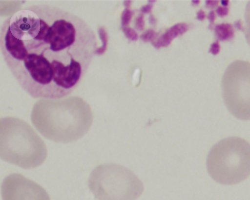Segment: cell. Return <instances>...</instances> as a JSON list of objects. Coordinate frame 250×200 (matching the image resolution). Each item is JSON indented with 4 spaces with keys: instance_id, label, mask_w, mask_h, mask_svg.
<instances>
[{
    "instance_id": "obj_1",
    "label": "cell",
    "mask_w": 250,
    "mask_h": 200,
    "mask_svg": "<svg viewBox=\"0 0 250 200\" xmlns=\"http://www.w3.org/2000/svg\"><path fill=\"white\" fill-rule=\"evenodd\" d=\"M0 48L11 74L31 97L60 99L82 81L98 46L95 32L81 17L40 4L4 20Z\"/></svg>"
},
{
    "instance_id": "obj_2",
    "label": "cell",
    "mask_w": 250,
    "mask_h": 200,
    "mask_svg": "<svg viewBox=\"0 0 250 200\" xmlns=\"http://www.w3.org/2000/svg\"><path fill=\"white\" fill-rule=\"evenodd\" d=\"M31 121L46 139L70 143L89 131L93 123V113L85 100L77 96L41 99L32 108Z\"/></svg>"
},
{
    "instance_id": "obj_3",
    "label": "cell",
    "mask_w": 250,
    "mask_h": 200,
    "mask_svg": "<svg viewBox=\"0 0 250 200\" xmlns=\"http://www.w3.org/2000/svg\"><path fill=\"white\" fill-rule=\"evenodd\" d=\"M0 156L7 163L33 169L44 163L47 148L27 122L16 117H3L0 120Z\"/></svg>"
},
{
    "instance_id": "obj_4",
    "label": "cell",
    "mask_w": 250,
    "mask_h": 200,
    "mask_svg": "<svg viewBox=\"0 0 250 200\" xmlns=\"http://www.w3.org/2000/svg\"><path fill=\"white\" fill-rule=\"evenodd\" d=\"M210 177L222 185H235L250 176V143L230 136L212 146L206 159Z\"/></svg>"
},
{
    "instance_id": "obj_5",
    "label": "cell",
    "mask_w": 250,
    "mask_h": 200,
    "mask_svg": "<svg viewBox=\"0 0 250 200\" xmlns=\"http://www.w3.org/2000/svg\"><path fill=\"white\" fill-rule=\"evenodd\" d=\"M88 187L97 200H136L144 191L142 181L130 169L115 163L95 167Z\"/></svg>"
},
{
    "instance_id": "obj_6",
    "label": "cell",
    "mask_w": 250,
    "mask_h": 200,
    "mask_svg": "<svg viewBox=\"0 0 250 200\" xmlns=\"http://www.w3.org/2000/svg\"><path fill=\"white\" fill-rule=\"evenodd\" d=\"M227 110L242 121L250 120V62L236 60L226 68L221 81Z\"/></svg>"
},
{
    "instance_id": "obj_7",
    "label": "cell",
    "mask_w": 250,
    "mask_h": 200,
    "mask_svg": "<svg viewBox=\"0 0 250 200\" xmlns=\"http://www.w3.org/2000/svg\"><path fill=\"white\" fill-rule=\"evenodd\" d=\"M2 200H50L47 191L22 174L6 176L1 185Z\"/></svg>"
},
{
    "instance_id": "obj_8",
    "label": "cell",
    "mask_w": 250,
    "mask_h": 200,
    "mask_svg": "<svg viewBox=\"0 0 250 200\" xmlns=\"http://www.w3.org/2000/svg\"><path fill=\"white\" fill-rule=\"evenodd\" d=\"M188 29H189V25L187 23L175 24L171 28H169L168 30H166L159 38L155 39V41H153L152 44L156 48L168 46L172 42V40L174 38H176L179 35H182Z\"/></svg>"
},
{
    "instance_id": "obj_9",
    "label": "cell",
    "mask_w": 250,
    "mask_h": 200,
    "mask_svg": "<svg viewBox=\"0 0 250 200\" xmlns=\"http://www.w3.org/2000/svg\"><path fill=\"white\" fill-rule=\"evenodd\" d=\"M98 35H99V37H100V39H101L102 45L97 48V50H96V55L100 56V55H103L104 53L106 52V50H107L109 36H108V32H107L106 28L104 27V26H99V27H98Z\"/></svg>"
},
{
    "instance_id": "obj_10",
    "label": "cell",
    "mask_w": 250,
    "mask_h": 200,
    "mask_svg": "<svg viewBox=\"0 0 250 200\" xmlns=\"http://www.w3.org/2000/svg\"><path fill=\"white\" fill-rule=\"evenodd\" d=\"M215 34H216V37L220 40H227L233 36L231 26L225 23H222L216 26Z\"/></svg>"
},
{
    "instance_id": "obj_11",
    "label": "cell",
    "mask_w": 250,
    "mask_h": 200,
    "mask_svg": "<svg viewBox=\"0 0 250 200\" xmlns=\"http://www.w3.org/2000/svg\"><path fill=\"white\" fill-rule=\"evenodd\" d=\"M245 38L248 45L250 46V1L246 3V8H245Z\"/></svg>"
},
{
    "instance_id": "obj_12",
    "label": "cell",
    "mask_w": 250,
    "mask_h": 200,
    "mask_svg": "<svg viewBox=\"0 0 250 200\" xmlns=\"http://www.w3.org/2000/svg\"><path fill=\"white\" fill-rule=\"evenodd\" d=\"M133 15H134L133 10L129 8H125L121 14V27L128 26V24L131 22Z\"/></svg>"
},
{
    "instance_id": "obj_13",
    "label": "cell",
    "mask_w": 250,
    "mask_h": 200,
    "mask_svg": "<svg viewBox=\"0 0 250 200\" xmlns=\"http://www.w3.org/2000/svg\"><path fill=\"white\" fill-rule=\"evenodd\" d=\"M121 29H122L124 35L126 36V38L131 40V41H136V40L138 39L139 36H138L137 32L133 28H131L129 26H126V27H121Z\"/></svg>"
},
{
    "instance_id": "obj_14",
    "label": "cell",
    "mask_w": 250,
    "mask_h": 200,
    "mask_svg": "<svg viewBox=\"0 0 250 200\" xmlns=\"http://www.w3.org/2000/svg\"><path fill=\"white\" fill-rule=\"evenodd\" d=\"M134 24H135V28L139 31L143 30L144 28V24H145V21H144V16L142 14L136 16L135 18V21H134Z\"/></svg>"
},
{
    "instance_id": "obj_15",
    "label": "cell",
    "mask_w": 250,
    "mask_h": 200,
    "mask_svg": "<svg viewBox=\"0 0 250 200\" xmlns=\"http://www.w3.org/2000/svg\"><path fill=\"white\" fill-rule=\"evenodd\" d=\"M155 33L152 29H149L147 31H145L142 35H141V39L143 41H150V40H155Z\"/></svg>"
},
{
    "instance_id": "obj_16",
    "label": "cell",
    "mask_w": 250,
    "mask_h": 200,
    "mask_svg": "<svg viewBox=\"0 0 250 200\" xmlns=\"http://www.w3.org/2000/svg\"><path fill=\"white\" fill-rule=\"evenodd\" d=\"M210 52L213 53V54H217V53L219 52V44H218L217 42H214V43L211 45Z\"/></svg>"
}]
</instances>
